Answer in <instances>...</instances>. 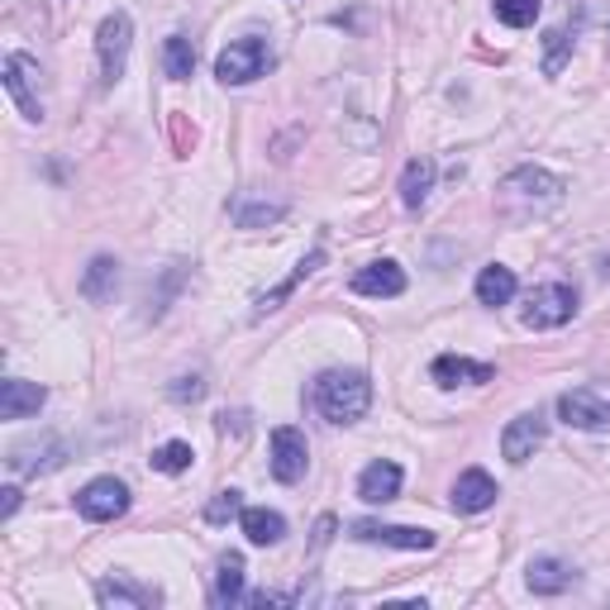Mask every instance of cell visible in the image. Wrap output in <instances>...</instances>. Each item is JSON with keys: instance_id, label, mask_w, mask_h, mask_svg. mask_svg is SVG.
<instances>
[{"instance_id": "ac0fdd59", "label": "cell", "mask_w": 610, "mask_h": 610, "mask_svg": "<svg viewBox=\"0 0 610 610\" xmlns=\"http://www.w3.org/2000/svg\"><path fill=\"white\" fill-rule=\"evenodd\" d=\"M429 373H435L439 387H462V382H491L496 367L491 363H468V358H458V353H444V358H435Z\"/></svg>"}, {"instance_id": "e0dca14e", "label": "cell", "mask_w": 610, "mask_h": 610, "mask_svg": "<svg viewBox=\"0 0 610 610\" xmlns=\"http://www.w3.org/2000/svg\"><path fill=\"white\" fill-rule=\"evenodd\" d=\"M572 582H577V572L563 558H535V563H529V591H535V597H558V591H568Z\"/></svg>"}, {"instance_id": "ffe728a7", "label": "cell", "mask_w": 610, "mask_h": 610, "mask_svg": "<svg viewBox=\"0 0 610 610\" xmlns=\"http://www.w3.org/2000/svg\"><path fill=\"white\" fill-rule=\"evenodd\" d=\"M319 263H325V253H319V248L311 253V258H301V263H296V272H292V277H286L282 286H272V292H263L258 301H253V315H258V319H263V315H272V311H277V305H282L286 296H292L305 277H311V272H315Z\"/></svg>"}, {"instance_id": "8fae6325", "label": "cell", "mask_w": 610, "mask_h": 610, "mask_svg": "<svg viewBox=\"0 0 610 610\" xmlns=\"http://www.w3.org/2000/svg\"><path fill=\"white\" fill-rule=\"evenodd\" d=\"M43 400L48 392L39 382H20V377L0 382V420H29V415L43 410Z\"/></svg>"}, {"instance_id": "8992f818", "label": "cell", "mask_w": 610, "mask_h": 610, "mask_svg": "<svg viewBox=\"0 0 610 610\" xmlns=\"http://www.w3.org/2000/svg\"><path fill=\"white\" fill-rule=\"evenodd\" d=\"M305 468H311V448H305V435L292 425H282V429H272V477L277 481H301Z\"/></svg>"}, {"instance_id": "5b68a950", "label": "cell", "mask_w": 610, "mask_h": 610, "mask_svg": "<svg viewBox=\"0 0 610 610\" xmlns=\"http://www.w3.org/2000/svg\"><path fill=\"white\" fill-rule=\"evenodd\" d=\"M77 510H82L87 520H120L124 510H130V487L124 481H115V477H95V481H87L82 491H77Z\"/></svg>"}, {"instance_id": "f546056e", "label": "cell", "mask_w": 610, "mask_h": 610, "mask_svg": "<svg viewBox=\"0 0 610 610\" xmlns=\"http://www.w3.org/2000/svg\"><path fill=\"white\" fill-rule=\"evenodd\" d=\"M201 396H205V382L201 377H176L172 400H201Z\"/></svg>"}, {"instance_id": "484cf974", "label": "cell", "mask_w": 610, "mask_h": 610, "mask_svg": "<svg viewBox=\"0 0 610 610\" xmlns=\"http://www.w3.org/2000/svg\"><path fill=\"white\" fill-rule=\"evenodd\" d=\"M230 215L238 220V224H244V230H258V224H272V220H282L286 215V205L282 201H253V205H244V201H234L230 205Z\"/></svg>"}, {"instance_id": "ba28073f", "label": "cell", "mask_w": 610, "mask_h": 610, "mask_svg": "<svg viewBox=\"0 0 610 610\" xmlns=\"http://www.w3.org/2000/svg\"><path fill=\"white\" fill-rule=\"evenodd\" d=\"M353 539H363V543H392V549H410V553L435 549V535H429V529L377 525V520H358V525H353Z\"/></svg>"}, {"instance_id": "4fadbf2b", "label": "cell", "mask_w": 610, "mask_h": 610, "mask_svg": "<svg viewBox=\"0 0 610 610\" xmlns=\"http://www.w3.org/2000/svg\"><path fill=\"white\" fill-rule=\"evenodd\" d=\"M506 196H525V201H543V205H558L563 201V182L539 167H520L516 176H506Z\"/></svg>"}, {"instance_id": "4dcf8cb0", "label": "cell", "mask_w": 610, "mask_h": 610, "mask_svg": "<svg viewBox=\"0 0 610 610\" xmlns=\"http://www.w3.org/2000/svg\"><path fill=\"white\" fill-rule=\"evenodd\" d=\"M14 510H20V487H6V491H0V516H14Z\"/></svg>"}, {"instance_id": "5bb4252c", "label": "cell", "mask_w": 610, "mask_h": 610, "mask_svg": "<svg viewBox=\"0 0 610 610\" xmlns=\"http://www.w3.org/2000/svg\"><path fill=\"white\" fill-rule=\"evenodd\" d=\"M396 491H400V468L387 458H377V462H367L363 477H358V496L367 506H387L396 501Z\"/></svg>"}, {"instance_id": "7402d4cb", "label": "cell", "mask_w": 610, "mask_h": 610, "mask_svg": "<svg viewBox=\"0 0 610 610\" xmlns=\"http://www.w3.org/2000/svg\"><path fill=\"white\" fill-rule=\"evenodd\" d=\"M510 296H516V272L501 267V263L481 267V277H477V301H481V305H506Z\"/></svg>"}, {"instance_id": "7a4b0ae2", "label": "cell", "mask_w": 610, "mask_h": 610, "mask_svg": "<svg viewBox=\"0 0 610 610\" xmlns=\"http://www.w3.org/2000/svg\"><path fill=\"white\" fill-rule=\"evenodd\" d=\"M267 72H272V48L258 34L234 39L215 58V77H220L224 87H248V82H258V77H267Z\"/></svg>"}, {"instance_id": "7c38bea8", "label": "cell", "mask_w": 610, "mask_h": 610, "mask_svg": "<svg viewBox=\"0 0 610 610\" xmlns=\"http://www.w3.org/2000/svg\"><path fill=\"white\" fill-rule=\"evenodd\" d=\"M496 481L481 472V468H468L458 481H454V510H462V516H477V510H491L496 506Z\"/></svg>"}, {"instance_id": "603a6c76", "label": "cell", "mask_w": 610, "mask_h": 610, "mask_svg": "<svg viewBox=\"0 0 610 610\" xmlns=\"http://www.w3.org/2000/svg\"><path fill=\"white\" fill-rule=\"evenodd\" d=\"M120 286V263L115 258H91L87 277H82V296L87 301H110Z\"/></svg>"}, {"instance_id": "30bf717a", "label": "cell", "mask_w": 610, "mask_h": 610, "mask_svg": "<svg viewBox=\"0 0 610 610\" xmlns=\"http://www.w3.org/2000/svg\"><path fill=\"white\" fill-rule=\"evenodd\" d=\"M29 77H34V62H29L24 53H10L6 58V91H10V101L20 105V115L39 124L43 120V101L29 91Z\"/></svg>"}, {"instance_id": "9c48e42d", "label": "cell", "mask_w": 610, "mask_h": 610, "mask_svg": "<svg viewBox=\"0 0 610 610\" xmlns=\"http://www.w3.org/2000/svg\"><path fill=\"white\" fill-rule=\"evenodd\" d=\"M539 444H543V415H539V410H525V415H516V420L506 425L501 454H506L510 462H529Z\"/></svg>"}, {"instance_id": "4316f807", "label": "cell", "mask_w": 610, "mask_h": 610, "mask_svg": "<svg viewBox=\"0 0 610 610\" xmlns=\"http://www.w3.org/2000/svg\"><path fill=\"white\" fill-rule=\"evenodd\" d=\"M535 14H539V0H496V20L510 29L535 24Z\"/></svg>"}, {"instance_id": "44dd1931", "label": "cell", "mask_w": 610, "mask_h": 610, "mask_svg": "<svg viewBox=\"0 0 610 610\" xmlns=\"http://www.w3.org/2000/svg\"><path fill=\"white\" fill-rule=\"evenodd\" d=\"M238 525H244L248 543H258V549H267V543H277L286 535V520L277 516V510H263V506H244Z\"/></svg>"}, {"instance_id": "9a60e30c", "label": "cell", "mask_w": 610, "mask_h": 610, "mask_svg": "<svg viewBox=\"0 0 610 610\" xmlns=\"http://www.w3.org/2000/svg\"><path fill=\"white\" fill-rule=\"evenodd\" d=\"M353 292L358 296H400L406 292V272H400V263H392V258L367 263L358 277H353Z\"/></svg>"}, {"instance_id": "cb8c5ba5", "label": "cell", "mask_w": 610, "mask_h": 610, "mask_svg": "<svg viewBox=\"0 0 610 610\" xmlns=\"http://www.w3.org/2000/svg\"><path fill=\"white\" fill-rule=\"evenodd\" d=\"M215 601H220V606L244 601V558H238V553H224V558H220V572H215Z\"/></svg>"}, {"instance_id": "277c9868", "label": "cell", "mask_w": 610, "mask_h": 610, "mask_svg": "<svg viewBox=\"0 0 610 610\" xmlns=\"http://www.w3.org/2000/svg\"><path fill=\"white\" fill-rule=\"evenodd\" d=\"M577 315V292L563 282H549L539 286V292H529V305H525V325L529 329H558L568 325V319Z\"/></svg>"}, {"instance_id": "d4e9b609", "label": "cell", "mask_w": 610, "mask_h": 610, "mask_svg": "<svg viewBox=\"0 0 610 610\" xmlns=\"http://www.w3.org/2000/svg\"><path fill=\"white\" fill-rule=\"evenodd\" d=\"M163 62H167V77L172 82H186L191 72H196V43H191L186 34H172L163 43Z\"/></svg>"}, {"instance_id": "52a82bcc", "label": "cell", "mask_w": 610, "mask_h": 610, "mask_svg": "<svg viewBox=\"0 0 610 610\" xmlns=\"http://www.w3.org/2000/svg\"><path fill=\"white\" fill-rule=\"evenodd\" d=\"M558 415H563V425H572V429H610V400L591 387L558 396Z\"/></svg>"}, {"instance_id": "d6986e66", "label": "cell", "mask_w": 610, "mask_h": 610, "mask_svg": "<svg viewBox=\"0 0 610 610\" xmlns=\"http://www.w3.org/2000/svg\"><path fill=\"white\" fill-rule=\"evenodd\" d=\"M429 191H435V163H429V157H410L406 172H400V201H406L410 211H420L429 201Z\"/></svg>"}, {"instance_id": "2e32d148", "label": "cell", "mask_w": 610, "mask_h": 610, "mask_svg": "<svg viewBox=\"0 0 610 610\" xmlns=\"http://www.w3.org/2000/svg\"><path fill=\"white\" fill-rule=\"evenodd\" d=\"M95 597H101V606H134V610L163 606V591L139 587V582H130V577H105V582L95 587Z\"/></svg>"}, {"instance_id": "3957f363", "label": "cell", "mask_w": 610, "mask_h": 610, "mask_svg": "<svg viewBox=\"0 0 610 610\" xmlns=\"http://www.w3.org/2000/svg\"><path fill=\"white\" fill-rule=\"evenodd\" d=\"M130 39H134V24H130V14H124V10L105 14L101 29H95V53H101V77H105V87H110V82H120V77H124V58H130Z\"/></svg>"}, {"instance_id": "6da1fadb", "label": "cell", "mask_w": 610, "mask_h": 610, "mask_svg": "<svg viewBox=\"0 0 610 610\" xmlns=\"http://www.w3.org/2000/svg\"><path fill=\"white\" fill-rule=\"evenodd\" d=\"M367 406H373V382L363 373H344V367H334V373H319L315 377V410L325 415L329 425H358Z\"/></svg>"}, {"instance_id": "83f0119b", "label": "cell", "mask_w": 610, "mask_h": 610, "mask_svg": "<svg viewBox=\"0 0 610 610\" xmlns=\"http://www.w3.org/2000/svg\"><path fill=\"white\" fill-rule=\"evenodd\" d=\"M191 444H163V448H153V468L157 472H186L191 468Z\"/></svg>"}, {"instance_id": "f1b7e54d", "label": "cell", "mask_w": 610, "mask_h": 610, "mask_svg": "<svg viewBox=\"0 0 610 610\" xmlns=\"http://www.w3.org/2000/svg\"><path fill=\"white\" fill-rule=\"evenodd\" d=\"M234 516H244V496H238L234 487L220 491L215 501H211V510H205V520H211V525H224V520H234Z\"/></svg>"}]
</instances>
